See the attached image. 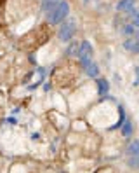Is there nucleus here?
Returning <instances> with one entry per match:
<instances>
[{"label":"nucleus","instance_id":"20e7f679","mask_svg":"<svg viewBox=\"0 0 139 173\" xmlns=\"http://www.w3.org/2000/svg\"><path fill=\"white\" fill-rule=\"evenodd\" d=\"M85 72H87V74H89L91 77H96L97 74H99V68H97V65H96V63L91 61V63H89V65L85 67Z\"/></svg>","mask_w":139,"mask_h":173},{"label":"nucleus","instance_id":"7ed1b4c3","mask_svg":"<svg viewBox=\"0 0 139 173\" xmlns=\"http://www.w3.org/2000/svg\"><path fill=\"white\" fill-rule=\"evenodd\" d=\"M59 4V0H43V5H42V9L45 11V12H49V11H52L56 5Z\"/></svg>","mask_w":139,"mask_h":173},{"label":"nucleus","instance_id":"39448f33","mask_svg":"<svg viewBox=\"0 0 139 173\" xmlns=\"http://www.w3.org/2000/svg\"><path fill=\"white\" fill-rule=\"evenodd\" d=\"M97 88H99V93H106L108 91V82L104 79H99L97 80Z\"/></svg>","mask_w":139,"mask_h":173},{"label":"nucleus","instance_id":"f257e3e1","mask_svg":"<svg viewBox=\"0 0 139 173\" xmlns=\"http://www.w3.org/2000/svg\"><path fill=\"white\" fill-rule=\"evenodd\" d=\"M49 21L51 23H59L63 18L68 16V4L66 2H59L52 11H49Z\"/></svg>","mask_w":139,"mask_h":173},{"label":"nucleus","instance_id":"f03ea898","mask_svg":"<svg viewBox=\"0 0 139 173\" xmlns=\"http://www.w3.org/2000/svg\"><path fill=\"white\" fill-rule=\"evenodd\" d=\"M73 31H75L73 25H63V26H61V31H59V37L63 40H66V42H68V40L73 37Z\"/></svg>","mask_w":139,"mask_h":173},{"label":"nucleus","instance_id":"423d86ee","mask_svg":"<svg viewBox=\"0 0 139 173\" xmlns=\"http://www.w3.org/2000/svg\"><path fill=\"white\" fill-rule=\"evenodd\" d=\"M129 152L130 154H139V140H136V142L129 147Z\"/></svg>","mask_w":139,"mask_h":173}]
</instances>
